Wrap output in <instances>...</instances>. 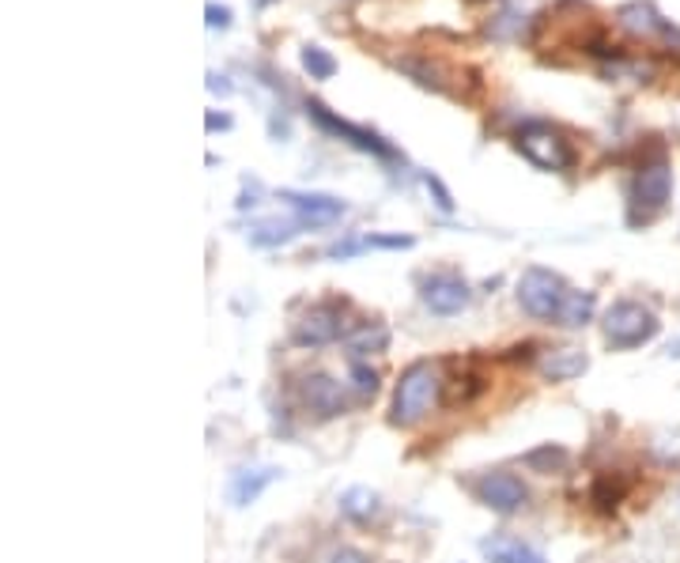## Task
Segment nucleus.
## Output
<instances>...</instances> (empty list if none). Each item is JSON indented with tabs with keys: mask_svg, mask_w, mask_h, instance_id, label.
<instances>
[{
	"mask_svg": "<svg viewBox=\"0 0 680 563\" xmlns=\"http://www.w3.org/2000/svg\"><path fill=\"white\" fill-rule=\"evenodd\" d=\"M341 515L351 518V522H371L378 515V495L371 489H364V484H356V489L341 495Z\"/></svg>",
	"mask_w": 680,
	"mask_h": 563,
	"instance_id": "18",
	"label": "nucleus"
},
{
	"mask_svg": "<svg viewBox=\"0 0 680 563\" xmlns=\"http://www.w3.org/2000/svg\"><path fill=\"white\" fill-rule=\"evenodd\" d=\"M378 386H382V378H378L374 367L359 364V359H351V390H356L359 401H371L378 393Z\"/></svg>",
	"mask_w": 680,
	"mask_h": 563,
	"instance_id": "22",
	"label": "nucleus"
},
{
	"mask_svg": "<svg viewBox=\"0 0 680 563\" xmlns=\"http://www.w3.org/2000/svg\"><path fill=\"white\" fill-rule=\"evenodd\" d=\"M620 27H624L627 35H639V38L658 35V38H669V42H677L680 46V31L669 27V23L658 15V8L646 4V0H632V4L620 8Z\"/></svg>",
	"mask_w": 680,
	"mask_h": 563,
	"instance_id": "13",
	"label": "nucleus"
},
{
	"mask_svg": "<svg viewBox=\"0 0 680 563\" xmlns=\"http://www.w3.org/2000/svg\"><path fill=\"white\" fill-rule=\"evenodd\" d=\"M658 333V318L643 307V302H612L609 314H604V341L612 348H639Z\"/></svg>",
	"mask_w": 680,
	"mask_h": 563,
	"instance_id": "3",
	"label": "nucleus"
},
{
	"mask_svg": "<svg viewBox=\"0 0 680 563\" xmlns=\"http://www.w3.org/2000/svg\"><path fill=\"white\" fill-rule=\"evenodd\" d=\"M307 114L314 117V122L322 125L325 133H333V137L348 140L351 148H359V151H371V156H378V159H393V156H397V151H393L390 145H385V140L378 137V133L364 129V125H351V122H344V117H337L333 111H325V106L318 103V99H310V103H307Z\"/></svg>",
	"mask_w": 680,
	"mask_h": 563,
	"instance_id": "6",
	"label": "nucleus"
},
{
	"mask_svg": "<svg viewBox=\"0 0 680 563\" xmlns=\"http://www.w3.org/2000/svg\"><path fill=\"white\" fill-rule=\"evenodd\" d=\"M280 481V469L276 466H242L231 473V481H227V499H231V507H250V503L262 499L265 489H273V484Z\"/></svg>",
	"mask_w": 680,
	"mask_h": 563,
	"instance_id": "11",
	"label": "nucleus"
},
{
	"mask_svg": "<svg viewBox=\"0 0 680 563\" xmlns=\"http://www.w3.org/2000/svg\"><path fill=\"white\" fill-rule=\"evenodd\" d=\"M344 333V314L337 302H322V307H314L310 314H302V322L296 325V333H291V341L299 344V348H322V344H333Z\"/></svg>",
	"mask_w": 680,
	"mask_h": 563,
	"instance_id": "8",
	"label": "nucleus"
},
{
	"mask_svg": "<svg viewBox=\"0 0 680 563\" xmlns=\"http://www.w3.org/2000/svg\"><path fill=\"white\" fill-rule=\"evenodd\" d=\"M330 563H371V560H367L364 552H356V549H341Z\"/></svg>",
	"mask_w": 680,
	"mask_h": 563,
	"instance_id": "28",
	"label": "nucleus"
},
{
	"mask_svg": "<svg viewBox=\"0 0 680 563\" xmlns=\"http://www.w3.org/2000/svg\"><path fill=\"white\" fill-rule=\"evenodd\" d=\"M518 151L529 159L533 166H541V171H567L570 163H575V151L564 137H560L552 125H526L522 133H518Z\"/></svg>",
	"mask_w": 680,
	"mask_h": 563,
	"instance_id": "4",
	"label": "nucleus"
},
{
	"mask_svg": "<svg viewBox=\"0 0 680 563\" xmlns=\"http://www.w3.org/2000/svg\"><path fill=\"white\" fill-rule=\"evenodd\" d=\"M299 398L318 420H333L344 413V393L341 382H333L330 375H302L299 382Z\"/></svg>",
	"mask_w": 680,
	"mask_h": 563,
	"instance_id": "12",
	"label": "nucleus"
},
{
	"mask_svg": "<svg viewBox=\"0 0 680 563\" xmlns=\"http://www.w3.org/2000/svg\"><path fill=\"white\" fill-rule=\"evenodd\" d=\"M439 393H442V378H439V367L435 364H413L405 367L397 378V386H393V409H390V420L397 427H416L419 420H427L435 413V405H439Z\"/></svg>",
	"mask_w": 680,
	"mask_h": 563,
	"instance_id": "1",
	"label": "nucleus"
},
{
	"mask_svg": "<svg viewBox=\"0 0 680 563\" xmlns=\"http://www.w3.org/2000/svg\"><path fill=\"white\" fill-rule=\"evenodd\" d=\"M208 91H212V95H231V80H227V76H220V72H208Z\"/></svg>",
	"mask_w": 680,
	"mask_h": 563,
	"instance_id": "27",
	"label": "nucleus"
},
{
	"mask_svg": "<svg viewBox=\"0 0 680 563\" xmlns=\"http://www.w3.org/2000/svg\"><path fill=\"white\" fill-rule=\"evenodd\" d=\"M302 231V223H291V220H262L257 227H250V242L262 250H273V246H288L291 239Z\"/></svg>",
	"mask_w": 680,
	"mask_h": 563,
	"instance_id": "16",
	"label": "nucleus"
},
{
	"mask_svg": "<svg viewBox=\"0 0 680 563\" xmlns=\"http://www.w3.org/2000/svg\"><path fill=\"white\" fill-rule=\"evenodd\" d=\"M586 367H590V356L583 348H552L537 359V371L549 382H575L578 375H586Z\"/></svg>",
	"mask_w": 680,
	"mask_h": 563,
	"instance_id": "14",
	"label": "nucleus"
},
{
	"mask_svg": "<svg viewBox=\"0 0 680 563\" xmlns=\"http://www.w3.org/2000/svg\"><path fill=\"white\" fill-rule=\"evenodd\" d=\"M469 299H473V291H469V284L461 280V276H431V280H424V307L431 310V314H461V310L469 307Z\"/></svg>",
	"mask_w": 680,
	"mask_h": 563,
	"instance_id": "10",
	"label": "nucleus"
},
{
	"mask_svg": "<svg viewBox=\"0 0 680 563\" xmlns=\"http://www.w3.org/2000/svg\"><path fill=\"white\" fill-rule=\"evenodd\" d=\"M205 15H208V31H227L231 27V8L227 4H216V0H208L205 4Z\"/></svg>",
	"mask_w": 680,
	"mask_h": 563,
	"instance_id": "26",
	"label": "nucleus"
},
{
	"mask_svg": "<svg viewBox=\"0 0 680 563\" xmlns=\"http://www.w3.org/2000/svg\"><path fill=\"white\" fill-rule=\"evenodd\" d=\"M593 503H598V510H616V503H620V489H612V481L609 476H601L598 484H593Z\"/></svg>",
	"mask_w": 680,
	"mask_h": 563,
	"instance_id": "24",
	"label": "nucleus"
},
{
	"mask_svg": "<svg viewBox=\"0 0 680 563\" xmlns=\"http://www.w3.org/2000/svg\"><path fill=\"white\" fill-rule=\"evenodd\" d=\"M473 495L484 503L495 515H515V510H522L529 503V489L522 481H518L515 473H507V469H495V473H484L481 481L473 484Z\"/></svg>",
	"mask_w": 680,
	"mask_h": 563,
	"instance_id": "5",
	"label": "nucleus"
},
{
	"mask_svg": "<svg viewBox=\"0 0 680 563\" xmlns=\"http://www.w3.org/2000/svg\"><path fill=\"white\" fill-rule=\"evenodd\" d=\"M385 344H390V333H385L382 325H364V330L348 341V348H351V356H371V352H385Z\"/></svg>",
	"mask_w": 680,
	"mask_h": 563,
	"instance_id": "21",
	"label": "nucleus"
},
{
	"mask_svg": "<svg viewBox=\"0 0 680 563\" xmlns=\"http://www.w3.org/2000/svg\"><path fill=\"white\" fill-rule=\"evenodd\" d=\"M567 296L570 288L564 284V276L549 273V268H526L522 280H518V302H522L526 314L541 318V322H560Z\"/></svg>",
	"mask_w": 680,
	"mask_h": 563,
	"instance_id": "2",
	"label": "nucleus"
},
{
	"mask_svg": "<svg viewBox=\"0 0 680 563\" xmlns=\"http://www.w3.org/2000/svg\"><path fill=\"white\" fill-rule=\"evenodd\" d=\"M205 125H208V133H216V129H231V117H227V114H208L205 117Z\"/></svg>",
	"mask_w": 680,
	"mask_h": 563,
	"instance_id": "29",
	"label": "nucleus"
},
{
	"mask_svg": "<svg viewBox=\"0 0 680 563\" xmlns=\"http://www.w3.org/2000/svg\"><path fill=\"white\" fill-rule=\"evenodd\" d=\"M419 182H424V189L431 193V197H435V205H439L442 212H453V197H450V189L442 186V182L435 179L431 171H424V174H419Z\"/></svg>",
	"mask_w": 680,
	"mask_h": 563,
	"instance_id": "23",
	"label": "nucleus"
},
{
	"mask_svg": "<svg viewBox=\"0 0 680 563\" xmlns=\"http://www.w3.org/2000/svg\"><path fill=\"white\" fill-rule=\"evenodd\" d=\"M268 4H276V0H254V8H268Z\"/></svg>",
	"mask_w": 680,
	"mask_h": 563,
	"instance_id": "30",
	"label": "nucleus"
},
{
	"mask_svg": "<svg viewBox=\"0 0 680 563\" xmlns=\"http://www.w3.org/2000/svg\"><path fill=\"white\" fill-rule=\"evenodd\" d=\"M299 61H302V69L310 72V80H330V76L337 72V57L325 46H314V42H307V46L299 49Z\"/></svg>",
	"mask_w": 680,
	"mask_h": 563,
	"instance_id": "20",
	"label": "nucleus"
},
{
	"mask_svg": "<svg viewBox=\"0 0 680 563\" xmlns=\"http://www.w3.org/2000/svg\"><path fill=\"white\" fill-rule=\"evenodd\" d=\"M367 246H378V250H408L413 246V239L408 234H367V239H359Z\"/></svg>",
	"mask_w": 680,
	"mask_h": 563,
	"instance_id": "25",
	"label": "nucleus"
},
{
	"mask_svg": "<svg viewBox=\"0 0 680 563\" xmlns=\"http://www.w3.org/2000/svg\"><path fill=\"white\" fill-rule=\"evenodd\" d=\"M567 461H570V453L564 447H556V443H544V447H537V450H529L526 453V466L533 469V473H564L567 469Z\"/></svg>",
	"mask_w": 680,
	"mask_h": 563,
	"instance_id": "19",
	"label": "nucleus"
},
{
	"mask_svg": "<svg viewBox=\"0 0 680 563\" xmlns=\"http://www.w3.org/2000/svg\"><path fill=\"white\" fill-rule=\"evenodd\" d=\"M635 205L650 208V212H661V208L669 205V197H673V171H669L666 159H650V163H643L639 171H635Z\"/></svg>",
	"mask_w": 680,
	"mask_h": 563,
	"instance_id": "9",
	"label": "nucleus"
},
{
	"mask_svg": "<svg viewBox=\"0 0 680 563\" xmlns=\"http://www.w3.org/2000/svg\"><path fill=\"white\" fill-rule=\"evenodd\" d=\"M481 552L492 563H549L537 549H529L526 541H518V537H503V533L499 537H484Z\"/></svg>",
	"mask_w": 680,
	"mask_h": 563,
	"instance_id": "15",
	"label": "nucleus"
},
{
	"mask_svg": "<svg viewBox=\"0 0 680 563\" xmlns=\"http://www.w3.org/2000/svg\"><path fill=\"white\" fill-rule=\"evenodd\" d=\"M593 310H598V296H593V291L570 288L564 310H560V325H567V330H583V325L593 322Z\"/></svg>",
	"mask_w": 680,
	"mask_h": 563,
	"instance_id": "17",
	"label": "nucleus"
},
{
	"mask_svg": "<svg viewBox=\"0 0 680 563\" xmlns=\"http://www.w3.org/2000/svg\"><path fill=\"white\" fill-rule=\"evenodd\" d=\"M280 200L299 216L302 227H330L341 223L348 205L341 197H330V193H299V189H280Z\"/></svg>",
	"mask_w": 680,
	"mask_h": 563,
	"instance_id": "7",
	"label": "nucleus"
}]
</instances>
